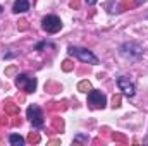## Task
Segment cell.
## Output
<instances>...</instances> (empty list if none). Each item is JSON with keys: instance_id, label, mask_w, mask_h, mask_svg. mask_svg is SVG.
I'll return each mask as SVG.
<instances>
[{"instance_id": "cell-1", "label": "cell", "mask_w": 148, "mask_h": 146, "mask_svg": "<svg viewBox=\"0 0 148 146\" xmlns=\"http://www.w3.org/2000/svg\"><path fill=\"white\" fill-rule=\"evenodd\" d=\"M67 53H69L71 57H76L77 60L84 62V64H91V65H97V64H98V57H97L93 52H90L88 48H81V46H69V48H67Z\"/></svg>"}, {"instance_id": "cell-2", "label": "cell", "mask_w": 148, "mask_h": 146, "mask_svg": "<svg viewBox=\"0 0 148 146\" xmlns=\"http://www.w3.org/2000/svg\"><path fill=\"white\" fill-rule=\"evenodd\" d=\"M119 52H121L122 57L131 59V60L140 59V57L143 55V48H141L136 41H126V43H122L121 48H119Z\"/></svg>"}, {"instance_id": "cell-3", "label": "cell", "mask_w": 148, "mask_h": 146, "mask_svg": "<svg viewBox=\"0 0 148 146\" xmlns=\"http://www.w3.org/2000/svg\"><path fill=\"white\" fill-rule=\"evenodd\" d=\"M41 28H43L45 33H48V35H55V33H59V31L62 29V21H60L57 16L50 14V16H45V17H43V21H41Z\"/></svg>"}, {"instance_id": "cell-4", "label": "cell", "mask_w": 148, "mask_h": 146, "mask_svg": "<svg viewBox=\"0 0 148 146\" xmlns=\"http://www.w3.org/2000/svg\"><path fill=\"white\" fill-rule=\"evenodd\" d=\"M88 105H90L91 108H105V105H107V96H105L102 91H98V89H91V91L88 93Z\"/></svg>"}, {"instance_id": "cell-5", "label": "cell", "mask_w": 148, "mask_h": 146, "mask_svg": "<svg viewBox=\"0 0 148 146\" xmlns=\"http://www.w3.org/2000/svg\"><path fill=\"white\" fill-rule=\"evenodd\" d=\"M16 86L17 88H23L26 93H33L36 89V79L28 76V74H19L16 77Z\"/></svg>"}, {"instance_id": "cell-6", "label": "cell", "mask_w": 148, "mask_h": 146, "mask_svg": "<svg viewBox=\"0 0 148 146\" xmlns=\"http://www.w3.org/2000/svg\"><path fill=\"white\" fill-rule=\"evenodd\" d=\"M28 119L33 124V127H43L45 120H43V112L38 105H29L28 107Z\"/></svg>"}, {"instance_id": "cell-7", "label": "cell", "mask_w": 148, "mask_h": 146, "mask_svg": "<svg viewBox=\"0 0 148 146\" xmlns=\"http://www.w3.org/2000/svg\"><path fill=\"white\" fill-rule=\"evenodd\" d=\"M117 86H119V89L126 95V96H134V93H136V88H134V84L126 77V76H119L117 77Z\"/></svg>"}, {"instance_id": "cell-8", "label": "cell", "mask_w": 148, "mask_h": 146, "mask_svg": "<svg viewBox=\"0 0 148 146\" xmlns=\"http://www.w3.org/2000/svg\"><path fill=\"white\" fill-rule=\"evenodd\" d=\"M29 10V0H16L14 5H12V12L14 14H23Z\"/></svg>"}, {"instance_id": "cell-9", "label": "cell", "mask_w": 148, "mask_h": 146, "mask_svg": "<svg viewBox=\"0 0 148 146\" xmlns=\"http://www.w3.org/2000/svg\"><path fill=\"white\" fill-rule=\"evenodd\" d=\"M9 143L12 146H23L24 145V138H21L19 134H10L9 136Z\"/></svg>"}, {"instance_id": "cell-10", "label": "cell", "mask_w": 148, "mask_h": 146, "mask_svg": "<svg viewBox=\"0 0 148 146\" xmlns=\"http://www.w3.org/2000/svg\"><path fill=\"white\" fill-rule=\"evenodd\" d=\"M77 88H79V91H83V93H88V91L91 89V84H90V81H81V83L77 84Z\"/></svg>"}, {"instance_id": "cell-11", "label": "cell", "mask_w": 148, "mask_h": 146, "mask_svg": "<svg viewBox=\"0 0 148 146\" xmlns=\"http://www.w3.org/2000/svg\"><path fill=\"white\" fill-rule=\"evenodd\" d=\"M45 46H50V43H48V41H41V43H38L36 46H35V50H41V48H45Z\"/></svg>"}, {"instance_id": "cell-12", "label": "cell", "mask_w": 148, "mask_h": 146, "mask_svg": "<svg viewBox=\"0 0 148 146\" xmlns=\"http://www.w3.org/2000/svg\"><path fill=\"white\" fill-rule=\"evenodd\" d=\"M76 141H88V138H83V136H77Z\"/></svg>"}, {"instance_id": "cell-13", "label": "cell", "mask_w": 148, "mask_h": 146, "mask_svg": "<svg viewBox=\"0 0 148 146\" xmlns=\"http://www.w3.org/2000/svg\"><path fill=\"white\" fill-rule=\"evenodd\" d=\"M86 3H88V5H95V3H97V0H86Z\"/></svg>"}, {"instance_id": "cell-14", "label": "cell", "mask_w": 148, "mask_h": 146, "mask_svg": "<svg viewBox=\"0 0 148 146\" xmlns=\"http://www.w3.org/2000/svg\"><path fill=\"white\" fill-rule=\"evenodd\" d=\"M147 0H136V3H145Z\"/></svg>"}, {"instance_id": "cell-15", "label": "cell", "mask_w": 148, "mask_h": 146, "mask_svg": "<svg viewBox=\"0 0 148 146\" xmlns=\"http://www.w3.org/2000/svg\"><path fill=\"white\" fill-rule=\"evenodd\" d=\"M0 14H2V5H0Z\"/></svg>"}]
</instances>
